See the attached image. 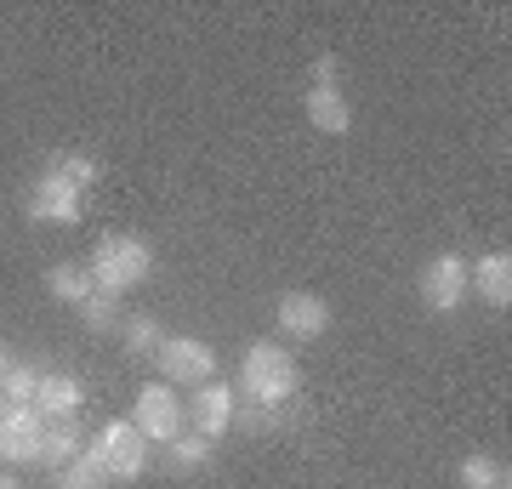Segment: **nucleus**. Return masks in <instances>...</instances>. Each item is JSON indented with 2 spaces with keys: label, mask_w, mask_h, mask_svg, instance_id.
<instances>
[{
  "label": "nucleus",
  "mask_w": 512,
  "mask_h": 489,
  "mask_svg": "<svg viewBox=\"0 0 512 489\" xmlns=\"http://www.w3.org/2000/svg\"><path fill=\"white\" fill-rule=\"evenodd\" d=\"M495 489H507V478H501V484H495Z\"/></svg>",
  "instance_id": "obj_25"
},
{
  "label": "nucleus",
  "mask_w": 512,
  "mask_h": 489,
  "mask_svg": "<svg viewBox=\"0 0 512 489\" xmlns=\"http://www.w3.org/2000/svg\"><path fill=\"white\" fill-rule=\"evenodd\" d=\"M46 290H52L57 302H69V308H80L86 296H97L92 268H86V262H57V268L46 273Z\"/></svg>",
  "instance_id": "obj_14"
},
{
  "label": "nucleus",
  "mask_w": 512,
  "mask_h": 489,
  "mask_svg": "<svg viewBox=\"0 0 512 489\" xmlns=\"http://www.w3.org/2000/svg\"><path fill=\"white\" fill-rule=\"evenodd\" d=\"M80 319H86L92 330H114V325H120V302L97 290V296H86V302H80Z\"/></svg>",
  "instance_id": "obj_20"
},
{
  "label": "nucleus",
  "mask_w": 512,
  "mask_h": 489,
  "mask_svg": "<svg viewBox=\"0 0 512 489\" xmlns=\"http://www.w3.org/2000/svg\"><path fill=\"white\" fill-rule=\"evenodd\" d=\"M86 455L103 467V478H109V484H131V478H143V472H148V438L137 433L131 421H109Z\"/></svg>",
  "instance_id": "obj_3"
},
{
  "label": "nucleus",
  "mask_w": 512,
  "mask_h": 489,
  "mask_svg": "<svg viewBox=\"0 0 512 489\" xmlns=\"http://www.w3.org/2000/svg\"><path fill=\"white\" fill-rule=\"evenodd\" d=\"M126 353H137V359H154V353H160V325H154V319H148V313H137V319H126Z\"/></svg>",
  "instance_id": "obj_18"
},
{
  "label": "nucleus",
  "mask_w": 512,
  "mask_h": 489,
  "mask_svg": "<svg viewBox=\"0 0 512 489\" xmlns=\"http://www.w3.org/2000/svg\"><path fill=\"white\" fill-rule=\"evenodd\" d=\"M80 194H86V188H74L63 171H46V177L35 182V194H29V217L74 228V222H80Z\"/></svg>",
  "instance_id": "obj_9"
},
{
  "label": "nucleus",
  "mask_w": 512,
  "mask_h": 489,
  "mask_svg": "<svg viewBox=\"0 0 512 489\" xmlns=\"http://www.w3.org/2000/svg\"><path fill=\"white\" fill-rule=\"evenodd\" d=\"M86 268H92V285L103 296H126V290H137L154 273V251L137 234H103L97 251L86 256Z\"/></svg>",
  "instance_id": "obj_1"
},
{
  "label": "nucleus",
  "mask_w": 512,
  "mask_h": 489,
  "mask_svg": "<svg viewBox=\"0 0 512 489\" xmlns=\"http://www.w3.org/2000/svg\"><path fill=\"white\" fill-rule=\"evenodd\" d=\"M308 120L325 137H342V131L353 126V109H348V97L336 91V80H313V91H308Z\"/></svg>",
  "instance_id": "obj_12"
},
{
  "label": "nucleus",
  "mask_w": 512,
  "mask_h": 489,
  "mask_svg": "<svg viewBox=\"0 0 512 489\" xmlns=\"http://www.w3.org/2000/svg\"><path fill=\"white\" fill-rule=\"evenodd\" d=\"M274 325L285 342H319L330 330V308L325 296H313V290H291V296H279L274 302Z\"/></svg>",
  "instance_id": "obj_7"
},
{
  "label": "nucleus",
  "mask_w": 512,
  "mask_h": 489,
  "mask_svg": "<svg viewBox=\"0 0 512 489\" xmlns=\"http://www.w3.org/2000/svg\"><path fill=\"white\" fill-rule=\"evenodd\" d=\"M6 370H12V364H6V347H0V381H6Z\"/></svg>",
  "instance_id": "obj_24"
},
{
  "label": "nucleus",
  "mask_w": 512,
  "mask_h": 489,
  "mask_svg": "<svg viewBox=\"0 0 512 489\" xmlns=\"http://www.w3.org/2000/svg\"><path fill=\"white\" fill-rule=\"evenodd\" d=\"M80 427H74V416H57V421H46V438H40V461L46 467H69L74 455H80Z\"/></svg>",
  "instance_id": "obj_15"
},
{
  "label": "nucleus",
  "mask_w": 512,
  "mask_h": 489,
  "mask_svg": "<svg viewBox=\"0 0 512 489\" xmlns=\"http://www.w3.org/2000/svg\"><path fill=\"white\" fill-rule=\"evenodd\" d=\"M239 393L274 410L279 399H291L296 393V359L285 353V347H274V342H251L245 347V359H239Z\"/></svg>",
  "instance_id": "obj_2"
},
{
  "label": "nucleus",
  "mask_w": 512,
  "mask_h": 489,
  "mask_svg": "<svg viewBox=\"0 0 512 489\" xmlns=\"http://www.w3.org/2000/svg\"><path fill=\"white\" fill-rule=\"evenodd\" d=\"M131 427H137L148 444H171V438H183V399H177V387H165V381H148V387H137Z\"/></svg>",
  "instance_id": "obj_5"
},
{
  "label": "nucleus",
  "mask_w": 512,
  "mask_h": 489,
  "mask_svg": "<svg viewBox=\"0 0 512 489\" xmlns=\"http://www.w3.org/2000/svg\"><path fill=\"white\" fill-rule=\"evenodd\" d=\"M188 416H194V433L217 444L228 433V421H234V393L222 381H205V387H194V399H188Z\"/></svg>",
  "instance_id": "obj_10"
},
{
  "label": "nucleus",
  "mask_w": 512,
  "mask_h": 489,
  "mask_svg": "<svg viewBox=\"0 0 512 489\" xmlns=\"http://www.w3.org/2000/svg\"><path fill=\"white\" fill-rule=\"evenodd\" d=\"M86 404V387L74 376H40V393H35V410L46 421H57V416H74Z\"/></svg>",
  "instance_id": "obj_13"
},
{
  "label": "nucleus",
  "mask_w": 512,
  "mask_h": 489,
  "mask_svg": "<svg viewBox=\"0 0 512 489\" xmlns=\"http://www.w3.org/2000/svg\"><path fill=\"white\" fill-rule=\"evenodd\" d=\"M0 489H23V484L12 478V472H0Z\"/></svg>",
  "instance_id": "obj_23"
},
{
  "label": "nucleus",
  "mask_w": 512,
  "mask_h": 489,
  "mask_svg": "<svg viewBox=\"0 0 512 489\" xmlns=\"http://www.w3.org/2000/svg\"><path fill=\"white\" fill-rule=\"evenodd\" d=\"M467 290H478L490 308H512V256L507 251L478 256L473 268H467Z\"/></svg>",
  "instance_id": "obj_11"
},
{
  "label": "nucleus",
  "mask_w": 512,
  "mask_h": 489,
  "mask_svg": "<svg viewBox=\"0 0 512 489\" xmlns=\"http://www.w3.org/2000/svg\"><path fill=\"white\" fill-rule=\"evenodd\" d=\"M171 461H177L183 472L205 467V461H211V438H200V433H188V438H171Z\"/></svg>",
  "instance_id": "obj_19"
},
{
  "label": "nucleus",
  "mask_w": 512,
  "mask_h": 489,
  "mask_svg": "<svg viewBox=\"0 0 512 489\" xmlns=\"http://www.w3.org/2000/svg\"><path fill=\"white\" fill-rule=\"evenodd\" d=\"M57 171H63V177H69L74 188H86V182H97V177H103V165H97V160H86V154H69V160L57 165Z\"/></svg>",
  "instance_id": "obj_22"
},
{
  "label": "nucleus",
  "mask_w": 512,
  "mask_h": 489,
  "mask_svg": "<svg viewBox=\"0 0 512 489\" xmlns=\"http://www.w3.org/2000/svg\"><path fill=\"white\" fill-rule=\"evenodd\" d=\"M154 364H160V381L177 387V393L217 381V353H211V342H200V336H165Z\"/></svg>",
  "instance_id": "obj_4"
},
{
  "label": "nucleus",
  "mask_w": 512,
  "mask_h": 489,
  "mask_svg": "<svg viewBox=\"0 0 512 489\" xmlns=\"http://www.w3.org/2000/svg\"><path fill=\"white\" fill-rule=\"evenodd\" d=\"M456 478H461V489H495L501 478H507V467H501L495 455H467Z\"/></svg>",
  "instance_id": "obj_16"
},
{
  "label": "nucleus",
  "mask_w": 512,
  "mask_h": 489,
  "mask_svg": "<svg viewBox=\"0 0 512 489\" xmlns=\"http://www.w3.org/2000/svg\"><path fill=\"white\" fill-rule=\"evenodd\" d=\"M461 296H467V262H461L456 251L433 256V262L421 268V302L433 313H456Z\"/></svg>",
  "instance_id": "obj_8"
},
{
  "label": "nucleus",
  "mask_w": 512,
  "mask_h": 489,
  "mask_svg": "<svg viewBox=\"0 0 512 489\" xmlns=\"http://www.w3.org/2000/svg\"><path fill=\"white\" fill-rule=\"evenodd\" d=\"M103 484H109V478H103V467H97L86 450L74 455L69 467H57V489H103Z\"/></svg>",
  "instance_id": "obj_17"
},
{
  "label": "nucleus",
  "mask_w": 512,
  "mask_h": 489,
  "mask_svg": "<svg viewBox=\"0 0 512 489\" xmlns=\"http://www.w3.org/2000/svg\"><path fill=\"white\" fill-rule=\"evenodd\" d=\"M40 438H46V416L35 404H6L0 410V461H12V467L40 461Z\"/></svg>",
  "instance_id": "obj_6"
},
{
  "label": "nucleus",
  "mask_w": 512,
  "mask_h": 489,
  "mask_svg": "<svg viewBox=\"0 0 512 489\" xmlns=\"http://www.w3.org/2000/svg\"><path fill=\"white\" fill-rule=\"evenodd\" d=\"M6 399L12 404H35V393H40V370H29V364H18V370H6Z\"/></svg>",
  "instance_id": "obj_21"
}]
</instances>
